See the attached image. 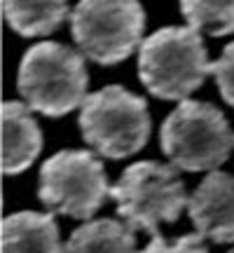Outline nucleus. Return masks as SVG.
I'll return each instance as SVG.
<instances>
[{
	"mask_svg": "<svg viewBox=\"0 0 234 253\" xmlns=\"http://www.w3.org/2000/svg\"><path fill=\"white\" fill-rule=\"evenodd\" d=\"M208 73L211 63L201 33L190 26L159 28L138 47V78L157 99L188 101Z\"/></svg>",
	"mask_w": 234,
	"mask_h": 253,
	"instance_id": "1",
	"label": "nucleus"
},
{
	"mask_svg": "<svg viewBox=\"0 0 234 253\" xmlns=\"http://www.w3.org/2000/svg\"><path fill=\"white\" fill-rule=\"evenodd\" d=\"M87 66L82 54L61 42H38L28 49L17 75L19 94L31 110L63 118L87 99Z\"/></svg>",
	"mask_w": 234,
	"mask_h": 253,
	"instance_id": "2",
	"label": "nucleus"
},
{
	"mask_svg": "<svg viewBox=\"0 0 234 253\" xmlns=\"http://www.w3.org/2000/svg\"><path fill=\"white\" fill-rule=\"evenodd\" d=\"M159 143L171 167L180 171H218L234 148V134L225 115L204 101H180L164 120Z\"/></svg>",
	"mask_w": 234,
	"mask_h": 253,
	"instance_id": "3",
	"label": "nucleus"
},
{
	"mask_svg": "<svg viewBox=\"0 0 234 253\" xmlns=\"http://www.w3.org/2000/svg\"><path fill=\"white\" fill-rule=\"evenodd\" d=\"M150 126L153 120L145 99L119 84L89 94L80 108L82 138L110 160L138 153L150 138Z\"/></svg>",
	"mask_w": 234,
	"mask_h": 253,
	"instance_id": "4",
	"label": "nucleus"
},
{
	"mask_svg": "<svg viewBox=\"0 0 234 253\" xmlns=\"http://www.w3.org/2000/svg\"><path fill=\"white\" fill-rule=\"evenodd\" d=\"M110 197L117 202V213L126 225L153 237L159 235L162 223H176L190 204L176 167L153 160L126 167L110 188Z\"/></svg>",
	"mask_w": 234,
	"mask_h": 253,
	"instance_id": "5",
	"label": "nucleus"
},
{
	"mask_svg": "<svg viewBox=\"0 0 234 253\" xmlns=\"http://www.w3.org/2000/svg\"><path fill=\"white\" fill-rule=\"evenodd\" d=\"M145 12L138 0H80L71 33L82 54L101 66L124 61L143 45Z\"/></svg>",
	"mask_w": 234,
	"mask_h": 253,
	"instance_id": "6",
	"label": "nucleus"
},
{
	"mask_svg": "<svg viewBox=\"0 0 234 253\" xmlns=\"http://www.w3.org/2000/svg\"><path fill=\"white\" fill-rule=\"evenodd\" d=\"M40 202L49 211L89 220L110 195L103 162L89 150H61L40 169Z\"/></svg>",
	"mask_w": 234,
	"mask_h": 253,
	"instance_id": "7",
	"label": "nucleus"
},
{
	"mask_svg": "<svg viewBox=\"0 0 234 253\" xmlns=\"http://www.w3.org/2000/svg\"><path fill=\"white\" fill-rule=\"evenodd\" d=\"M190 218L197 235L216 244L234 242V176L211 171L190 195Z\"/></svg>",
	"mask_w": 234,
	"mask_h": 253,
	"instance_id": "8",
	"label": "nucleus"
},
{
	"mask_svg": "<svg viewBox=\"0 0 234 253\" xmlns=\"http://www.w3.org/2000/svg\"><path fill=\"white\" fill-rule=\"evenodd\" d=\"M42 150V131L31 108L19 101L2 106V171L7 176L26 171Z\"/></svg>",
	"mask_w": 234,
	"mask_h": 253,
	"instance_id": "9",
	"label": "nucleus"
},
{
	"mask_svg": "<svg viewBox=\"0 0 234 253\" xmlns=\"http://www.w3.org/2000/svg\"><path fill=\"white\" fill-rule=\"evenodd\" d=\"M2 253H63L52 213L19 211L2 223Z\"/></svg>",
	"mask_w": 234,
	"mask_h": 253,
	"instance_id": "10",
	"label": "nucleus"
},
{
	"mask_svg": "<svg viewBox=\"0 0 234 253\" xmlns=\"http://www.w3.org/2000/svg\"><path fill=\"white\" fill-rule=\"evenodd\" d=\"M9 28L24 38L49 36L68 17V0H2Z\"/></svg>",
	"mask_w": 234,
	"mask_h": 253,
	"instance_id": "11",
	"label": "nucleus"
},
{
	"mask_svg": "<svg viewBox=\"0 0 234 253\" xmlns=\"http://www.w3.org/2000/svg\"><path fill=\"white\" fill-rule=\"evenodd\" d=\"M63 253H141L136 251L134 230L113 220L101 218L80 225L63 246Z\"/></svg>",
	"mask_w": 234,
	"mask_h": 253,
	"instance_id": "12",
	"label": "nucleus"
},
{
	"mask_svg": "<svg viewBox=\"0 0 234 253\" xmlns=\"http://www.w3.org/2000/svg\"><path fill=\"white\" fill-rule=\"evenodd\" d=\"M190 28L220 38L234 33V0H180Z\"/></svg>",
	"mask_w": 234,
	"mask_h": 253,
	"instance_id": "13",
	"label": "nucleus"
},
{
	"mask_svg": "<svg viewBox=\"0 0 234 253\" xmlns=\"http://www.w3.org/2000/svg\"><path fill=\"white\" fill-rule=\"evenodd\" d=\"M211 75L216 78L220 96L234 108V42H230L223 54L211 63Z\"/></svg>",
	"mask_w": 234,
	"mask_h": 253,
	"instance_id": "14",
	"label": "nucleus"
},
{
	"mask_svg": "<svg viewBox=\"0 0 234 253\" xmlns=\"http://www.w3.org/2000/svg\"><path fill=\"white\" fill-rule=\"evenodd\" d=\"M141 253H208V249L201 235H185L171 242H166L162 235H155Z\"/></svg>",
	"mask_w": 234,
	"mask_h": 253,
	"instance_id": "15",
	"label": "nucleus"
},
{
	"mask_svg": "<svg viewBox=\"0 0 234 253\" xmlns=\"http://www.w3.org/2000/svg\"><path fill=\"white\" fill-rule=\"evenodd\" d=\"M230 253H234V249H232V251H230Z\"/></svg>",
	"mask_w": 234,
	"mask_h": 253,
	"instance_id": "16",
	"label": "nucleus"
}]
</instances>
